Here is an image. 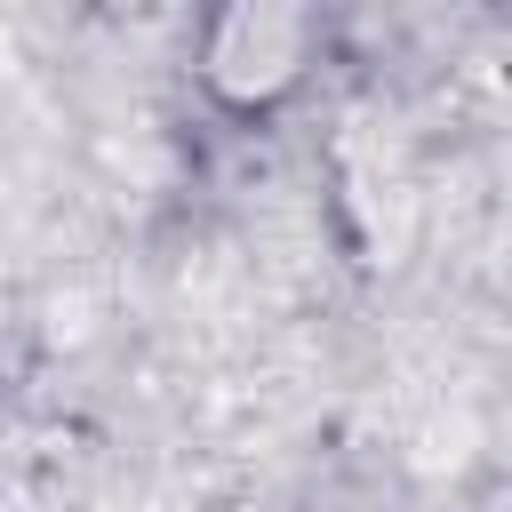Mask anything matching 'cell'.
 <instances>
[{
    "instance_id": "cell-1",
    "label": "cell",
    "mask_w": 512,
    "mask_h": 512,
    "mask_svg": "<svg viewBox=\"0 0 512 512\" xmlns=\"http://www.w3.org/2000/svg\"><path fill=\"white\" fill-rule=\"evenodd\" d=\"M320 40H328V0H208L192 72L216 112L264 120L312 80Z\"/></svg>"
},
{
    "instance_id": "cell-2",
    "label": "cell",
    "mask_w": 512,
    "mask_h": 512,
    "mask_svg": "<svg viewBox=\"0 0 512 512\" xmlns=\"http://www.w3.org/2000/svg\"><path fill=\"white\" fill-rule=\"evenodd\" d=\"M328 176H336V216L360 248L368 272H400L408 240H416V184L400 144L376 120H344V136L328 144Z\"/></svg>"
},
{
    "instance_id": "cell-3",
    "label": "cell",
    "mask_w": 512,
    "mask_h": 512,
    "mask_svg": "<svg viewBox=\"0 0 512 512\" xmlns=\"http://www.w3.org/2000/svg\"><path fill=\"white\" fill-rule=\"evenodd\" d=\"M496 8H512V0H496Z\"/></svg>"
}]
</instances>
